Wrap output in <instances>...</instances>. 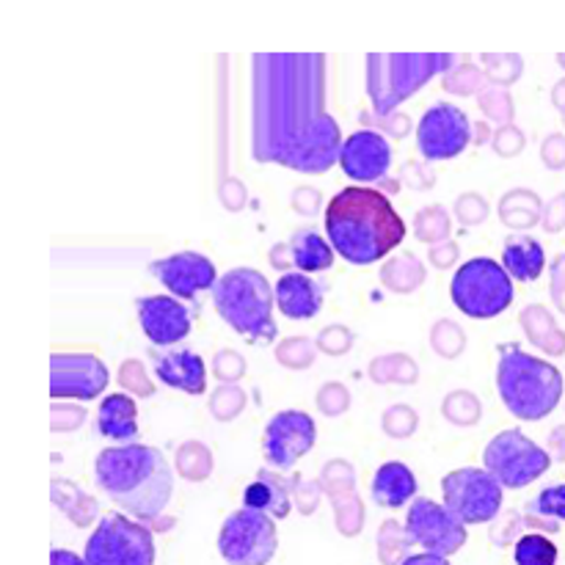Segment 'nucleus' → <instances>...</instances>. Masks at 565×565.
<instances>
[{
  "instance_id": "obj_23",
  "label": "nucleus",
  "mask_w": 565,
  "mask_h": 565,
  "mask_svg": "<svg viewBox=\"0 0 565 565\" xmlns=\"http://www.w3.org/2000/svg\"><path fill=\"white\" fill-rule=\"evenodd\" d=\"M97 430L119 445H136L138 439V408L130 395H108L103 397V406L97 414Z\"/></svg>"
},
{
  "instance_id": "obj_8",
  "label": "nucleus",
  "mask_w": 565,
  "mask_h": 565,
  "mask_svg": "<svg viewBox=\"0 0 565 565\" xmlns=\"http://www.w3.org/2000/svg\"><path fill=\"white\" fill-rule=\"evenodd\" d=\"M486 472L502 489H527L535 480L544 478L552 467V456L541 445H535L522 430L511 428L497 434L483 450Z\"/></svg>"
},
{
  "instance_id": "obj_32",
  "label": "nucleus",
  "mask_w": 565,
  "mask_h": 565,
  "mask_svg": "<svg viewBox=\"0 0 565 565\" xmlns=\"http://www.w3.org/2000/svg\"><path fill=\"white\" fill-rule=\"evenodd\" d=\"M445 417L450 419L452 425H475L480 419V401L469 392H452V395L445 397V406H441Z\"/></svg>"
},
{
  "instance_id": "obj_24",
  "label": "nucleus",
  "mask_w": 565,
  "mask_h": 565,
  "mask_svg": "<svg viewBox=\"0 0 565 565\" xmlns=\"http://www.w3.org/2000/svg\"><path fill=\"white\" fill-rule=\"evenodd\" d=\"M502 268L516 281L541 279L546 268L544 246L530 235H511L502 246Z\"/></svg>"
},
{
  "instance_id": "obj_30",
  "label": "nucleus",
  "mask_w": 565,
  "mask_h": 565,
  "mask_svg": "<svg viewBox=\"0 0 565 565\" xmlns=\"http://www.w3.org/2000/svg\"><path fill=\"white\" fill-rule=\"evenodd\" d=\"M516 565H557V546L546 535L527 533L513 544Z\"/></svg>"
},
{
  "instance_id": "obj_38",
  "label": "nucleus",
  "mask_w": 565,
  "mask_h": 565,
  "mask_svg": "<svg viewBox=\"0 0 565 565\" xmlns=\"http://www.w3.org/2000/svg\"><path fill=\"white\" fill-rule=\"evenodd\" d=\"M243 403H246V397H243L241 390H235V386H221L218 395L210 401V408L215 412V417L221 419H232L241 414Z\"/></svg>"
},
{
  "instance_id": "obj_39",
  "label": "nucleus",
  "mask_w": 565,
  "mask_h": 565,
  "mask_svg": "<svg viewBox=\"0 0 565 565\" xmlns=\"http://www.w3.org/2000/svg\"><path fill=\"white\" fill-rule=\"evenodd\" d=\"M489 75L494 83H513L516 75L522 72V61L519 55H483Z\"/></svg>"
},
{
  "instance_id": "obj_2",
  "label": "nucleus",
  "mask_w": 565,
  "mask_h": 565,
  "mask_svg": "<svg viewBox=\"0 0 565 565\" xmlns=\"http://www.w3.org/2000/svg\"><path fill=\"white\" fill-rule=\"evenodd\" d=\"M326 235L345 263L373 265L390 257L406 237V224L392 207L390 196L364 185L337 193L326 207Z\"/></svg>"
},
{
  "instance_id": "obj_44",
  "label": "nucleus",
  "mask_w": 565,
  "mask_h": 565,
  "mask_svg": "<svg viewBox=\"0 0 565 565\" xmlns=\"http://www.w3.org/2000/svg\"><path fill=\"white\" fill-rule=\"evenodd\" d=\"M522 147H524V136L516 130V127L505 125L500 132H497L494 149L500 154H516Z\"/></svg>"
},
{
  "instance_id": "obj_37",
  "label": "nucleus",
  "mask_w": 565,
  "mask_h": 565,
  "mask_svg": "<svg viewBox=\"0 0 565 565\" xmlns=\"http://www.w3.org/2000/svg\"><path fill=\"white\" fill-rule=\"evenodd\" d=\"M353 345V331L345 326H329V329L320 331L318 348L329 356H342V353L351 351Z\"/></svg>"
},
{
  "instance_id": "obj_31",
  "label": "nucleus",
  "mask_w": 565,
  "mask_h": 565,
  "mask_svg": "<svg viewBox=\"0 0 565 565\" xmlns=\"http://www.w3.org/2000/svg\"><path fill=\"white\" fill-rule=\"evenodd\" d=\"M430 345L439 356L456 359L463 353V345H467V337H463L461 326H456L452 320H439L430 331Z\"/></svg>"
},
{
  "instance_id": "obj_16",
  "label": "nucleus",
  "mask_w": 565,
  "mask_h": 565,
  "mask_svg": "<svg viewBox=\"0 0 565 565\" xmlns=\"http://www.w3.org/2000/svg\"><path fill=\"white\" fill-rule=\"evenodd\" d=\"M149 274L169 290V296L182 298V301H196L204 290H213L215 281L221 279L215 265L196 252H180L154 259L149 265Z\"/></svg>"
},
{
  "instance_id": "obj_29",
  "label": "nucleus",
  "mask_w": 565,
  "mask_h": 565,
  "mask_svg": "<svg viewBox=\"0 0 565 565\" xmlns=\"http://www.w3.org/2000/svg\"><path fill=\"white\" fill-rule=\"evenodd\" d=\"M370 379L379 384H414L419 379V370L414 359L392 353V356H379L370 364Z\"/></svg>"
},
{
  "instance_id": "obj_21",
  "label": "nucleus",
  "mask_w": 565,
  "mask_h": 565,
  "mask_svg": "<svg viewBox=\"0 0 565 565\" xmlns=\"http://www.w3.org/2000/svg\"><path fill=\"white\" fill-rule=\"evenodd\" d=\"M292 489H296V480L281 478L276 469H263L257 480L243 491V508L268 513L270 519H285L292 508Z\"/></svg>"
},
{
  "instance_id": "obj_18",
  "label": "nucleus",
  "mask_w": 565,
  "mask_h": 565,
  "mask_svg": "<svg viewBox=\"0 0 565 565\" xmlns=\"http://www.w3.org/2000/svg\"><path fill=\"white\" fill-rule=\"evenodd\" d=\"M340 166L345 177L356 182H379L392 169V147L381 132L359 130L345 138L340 152Z\"/></svg>"
},
{
  "instance_id": "obj_6",
  "label": "nucleus",
  "mask_w": 565,
  "mask_h": 565,
  "mask_svg": "<svg viewBox=\"0 0 565 565\" xmlns=\"http://www.w3.org/2000/svg\"><path fill=\"white\" fill-rule=\"evenodd\" d=\"M456 66L452 53H370L367 55V94L375 116L390 119L397 105L436 75Z\"/></svg>"
},
{
  "instance_id": "obj_40",
  "label": "nucleus",
  "mask_w": 565,
  "mask_h": 565,
  "mask_svg": "<svg viewBox=\"0 0 565 565\" xmlns=\"http://www.w3.org/2000/svg\"><path fill=\"white\" fill-rule=\"evenodd\" d=\"M480 72L475 66H458L456 72H450L445 81L447 92H456V94H475L480 88Z\"/></svg>"
},
{
  "instance_id": "obj_12",
  "label": "nucleus",
  "mask_w": 565,
  "mask_h": 565,
  "mask_svg": "<svg viewBox=\"0 0 565 565\" xmlns=\"http://www.w3.org/2000/svg\"><path fill=\"white\" fill-rule=\"evenodd\" d=\"M403 530H406L412 544L423 546L425 552L439 557L456 555L467 544V524L458 522L445 505L434 500H414Z\"/></svg>"
},
{
  "instance_id": "obj_42",
  "label": "nucleus",
  "mask_w": 565,
  "mask_h": 565,
  "mask_svg": "<svg viewBox=\"0 0 565 565\" xmlns=\"http://www.w3.org/2000/svg\"><path fill=\"white\" fill-rule=\"evenodd\" d=\"M121 386H130L132 392H136V395H141V397H147V395H152V384H149V379H143V367L138 362H127L125 367H121Z\"/></svg>"
},
{
  "instance_id": "obj_41",
  "label": "nucleus",
  "mask_w": 565,
  "mask_h": 565,
  "mask_svg": "<svg viewBox=\"0 0 565 565\" xmlns=\"http://www.w3.org/2000/svg\"><path fill=\"white\" fill-rule=\"evenodd\" d=\"M480 99H483L480 105H483V110L491 116V119L511 121L513 108H511V99H508L505 92H500V88H491V92H486Z\"/></svg>"
},
{
  "instance_id": "obj_33",
  "label": "nucleus",
  "mask_w": 565,
  "mask_h": 565,
  "mask_svg": "<svg viewBox=\"0 0 565 565\" xmlns=\"http://www.w3.org/2000/svg\"><path fill=\"white\" fill-rule=\"evenodd\" d=\"M276 359L290 370H307L315 362V345L307 337H290L276 348Z\"/></svg>"
},
{
  "instance_id": "obj_43",
  "label": "nucleus",
  "mask_w": 565,
  "mask_h": 565,
  "mask_svg": "<svg viewBox=\"0 0 565 565\" xmlns=\"http://www.w3.org/2000/svg\"><path fill=\"white\" fill-rule=\"evenodd\" d=\"M456 213H458V218L463 221V224L472 226V224H480V221H486V213H489V207H486L483 199L475 196V193H469V196H463L461 202H458Z\"/></svg>"
},
{
  "instance_id": "obj_13",
  "label": "nucleus",
  "mask_w": 565,
  "mask_h": 565,
  "mask_svg": "<svg viewBox=\"0 0 565 565\" xmlns=\"http://www.w3.org/2000/svg\"><path fill=\"white\" fill-rule=\"evenodd\" d=\"M469 141H472V125L467 114L452 103L430 105L417 125V147L430 163L458 158Z\"/></svg>"
},
{
  "instance_id": "obj_34",
  "label": "nucleus",
  "mask_w": 565,
  "mask_h": 565,
  "mask_svg": "<svg viewBox=\"0 0 565 565\" xmlns=\"http://www.w3.org/2000/svg\"><path fill=\"white\" fill-rule=\"evenodd\" d=\"M450 235V218L441 207H425L417 218V237L425 243H434L439 246L441 241H447Z\"/></svg>"
},
{
  "instance_id": "obj_20",
  "label": "nucleus",
  "mask_w": 565,
  "mask_h": 565,
  "mask_svg": "<svg viewBox=\"0 0 565 565\" xmlns=\"http://www.w3.org/2000/svg\"><path fill=\"white\" fill-rule=\"evenodd\" d=\"M274 298L279 312L290 320H312L323 309V287L301 270L281 276L274 287Z\"/></svg>"
},
{
  "instance_id": "obj_1",
  "label": "nucleus",
  "mask_w": 565,
  "mask_h": 565,
  "mask_svg": "<svg viewBox=\"0 0 565 565\" xmlns=\"http://www.w3.org/2000/svg\"><path fill=\"white\" fill-rule=\"evenodd\" d=\"M252 75V158L326 174L345 143L326 110V55L259 53Z\"/></svg>"
},
{
  "instance_id": "obj_4",
  "label": "nucleus",
  "mask_w": 565,
  "mask_h": 565,
  "mask_svg": "<svg viewBox=\"0 0 565 565\" xmlns=\"http://www.w3.org/2000/svg\"><path fill=\"white\" fill-rule=\"evenodd\" d=\"M497 392L513 417L522 423H541L561 406L565 381L555 364L508 342L500 345Z\"/></svg>"
},
{
  "instance_id": "obj_47",
  "label": "nucleus",
  "mask_w": 565,
  "mask_h": 565,
  "mask_svg": "<svg viewBox=\"0 0 565 565\" xmlns=\"http://www.w3.org/2000/svg\"><path fill=\"white\" fill-rule=\"evenodd\" d=\"M541 154H544V160L552 166V169H561V166L565 163V138L552 136L550 141H546L544 152Z\"/></svg>"
},
{
  "instance_id": "obj_28",
  "label": "nucleus",
  "mask_w": 565,
  "mask_h": 565,
  "mask_svg": "<svg viewBox=\"0 0 565 565\" xmlns=\"http://www.w3.org/2000/svg\"><path fill=\"white\" fill-rule=\"evenodd\" d=\"M527 524H550V530L561 527L565 522V483L546 486L539 497L527 505Z\"/></svg>"
},
{
  "instance_id": "obj_25",
  "label": "nucleus",
  "mask_w": 565,
  "mask_h": 565,
  "mask_svg": "<svg viewBox=\"0 0 565 565\" xmlns=\"http://www.w3.org/2000/svg\"><path fill=\"white\" fill-rule=\"evenodd\" d=\"M290 248V259L296 265V270L301 274H320V270H329L334 265V248L326 241L323 235H318L315 230H298L296 235L287 243Z\"/></svg>"
},
{
  "instance_id": "obj_26",
  "label": "nucleus",
  "mask_w": 565,
  "mask_h": 565,
  "mask_svg": "<svg viewBox=\"0 0 565 565\" xmlns=\"http://www.w3.org/2000/svg\"><path fill=\"white\" fill-rule=\"evenodd\" d=\"M522 326L527 331L530 340L539 348H544L550 356H561L565 353V334L555 326V318L546 312L544 307H530L527 312L522 315Z\"/></svg>"
},
{
  "instance_id": "obj_14",
  "label": "nucleus",
  "mask_w": 565,
  "mask_h": 565,
  "mask_svg": "<svg viewBox=\"0 0 565 565\" xmlns=\"http://www.w3.org/2000/svg\"><path fill=\"white\" fill-rule=\"evenodd\" d=\"M315 439H318V425L309 414L296 412V408L274 414L263 434V456L268 469L290 472L312 450Z\"/></svg>"
},
{
  "instance_id": "obj_22",
  "label": "nucleus",
  "mask_w": 565,
  "mask_h": 565,
  "mask_svg": "<svg viewBox=\"0 0 565 565\" xmlns=\"http://www.w3.org/2000/svg\"><path fill=\"white\" fill-rule=\"evenodd\" d=\"M370 494H373L375 505L397 511V508L408 505V502L414 500V494H417V478H414V472L406 463L386 461L384 467L375 472Z\"/></svg>"
},
{
  "instance_id": "obj_51",
  "label": "nucleus",
  "mask_w": 565,
  "mask_h": 565,
  "mask_svg": "<svg viewBox=\"0 0 565 565\" xmlns=\"http://www.w3.org/2000/svg\"><path fill=\"white\" fill-rule=\"evenodd\" d=\"M552 450L557 452L561 461H565V428H557L555 434H552Z\"/></svg>"
},
{
  "instance_id": "obj_17",
  "label": "nucleus",
  "mask_w": 565,
  "mask_h": 565,
  "mask_svg": "<svg viewBox=\"0 0 565 565\" xmlns=\"http://www.w3.org/2000/svg\"><path fill=\"white\" fill-rule=\"evenodd\" d=\"M138 323L141 331L147 334V340L158 348L177 345V342L185 340L193 329V315L191 309L182 301L171 296H149L138 298Z\"/></svg>"
},
{
  "instance_id": "obj_11",
  "label": "nucleus",
  "mask_w": 565,
  "mask_h": 565,
  "mask_svg": "<svg viewBox=\"0 0 565 565\" xmlns=\"http://www.w3.org/2000/svg\"><path fill=\"white\" fill-rule=\"evenodd\" d=\"M276 550H279V535L268 513L241 508L221 524L218 552L230 565H268Z\"/></svg>"
},
{
  "instance_id": "obj_10",
  "label": "nucleus",
  "mask_w": 565,
  "mask_h": 565,
  "mask_svg": "<svg viewBox=\"0 0 565 565\" xmlns=\"http://www.w3.org/2000/svg\"><path fill=\"white\" fill-rule=\"evenodd\" d=\"M441 505L463 524H489L500 516L505 489L486 469L461 467L452 469L441 480Z\"/></svg>"
},
{
  "instance_id": "obj_19",
  "label": "nucleus",
  "mask_w": 565,
  "mask_h": 565,
  "mask_svg": "<svg viewBox=\"0 0 565 565\" xmlns=\"http://www.w3.org/2000/svg\"><path fill=\"white\" fill-rule=\"evenodd\" d=\"M154 375L163 381L171 390H180L185 395H204L207 390V367L199 353L188 351V348H177V351L152 353Z\"/></svg>"
},
{
  "instance_id": "obj_9",
  "label": "nucleus",
  "mask_w": 565,
  "mask_h": 565,
  "mask_svg": "<svg viewBox=\"0 0 565 565\" xmlns=\"http://www.w3.org/2000/svg\"><path fill=\"white\" fill-rule=\"evenodd\" d=\"M86 565H154V539L125 513H105L83 552Z\"/></svg>"
},
{
  "instance_id": "obj_27",
  "label": "nucleus",
  "mask_w": 565,
  "mask_h": 565,
  "mask_svg": "<svg viewBox=\"0 0 565 565\" xmlns=\"http://www.w3.org/2000/svg\"><path fill=\"white\" fill-rule=\"evenodd\" d=\"M381 279L395 292H414L425 281V268L414 254H401L392 257L381 270Z\"/></svg>"
},
{
  "instance_id": "obj_46",
  "label": "nucleus",
  "mask_w": 565,
  "mask_h": 565,
  "mask_svg": "<svg viewBox=\"0 0 565 565\" xmlns=\"http://www.w3.org/2000/svg\"><path fill=\"white\" fill-rule=\"evenodd\" d=\"M318 202H320V196H318V191H315V188H298L296 196H292V207H296L298 213H303V215L318 213Z\"/></svg>"
},
{
  "instance_id": "obj_15",
  "label": "nucleus",
  "mask_w": 565,
  "mask_h": 565,
  "mask_svg": "<svg viewBox=\"0 0 565 565\" xmlns=\"http://www.w3.org/2000/svg\"><path fill=\"white\" fill-rule=\"evenodd\" d=\"M108 386V367L94 353H53L50 359V395L94 401Z\"/></svg>"
},
{
  "instance_id": "obj_45",
  "label": "nucleus",
  "mask_w": 565,
  "mask_h": 565,
  "mask_svg": "<svg viewBox=\"0 0 565 565\" xmlns=\"http://www.w3.org/2000/svg\"><path fill=\"white\" fill-rule=\"evenodd\" d=\"M552 298H555V307L565 315V254L552 265Z\"/></svg>"
},
{
  "instance_id": "obj_35",
  "label": "nucleus",
  "mask_w": 565,
  "mask_h": 565,
  "mask_svg": "<svg viewBox=\"0 0 565 565\" xmlns=\"http://www.w3.org/2000/svg\"><path fill=\"white\" fill-rule=\"evenodd\" d=\"M417 412L408 406H392L390 412L384 414V430L392 436V439H406V436H414L417 430Z\"/></svg>"
},
{
  "instance_id": "obj_50",
  "label": "nucleus",
  "mask_w": 565,
  "mask_h": 565,
  "mask_svg": "<svg viewBox=\"0 0 565 565\" xmlns=\"http://www.w3.org/2000/svg\"><path fill=\"white\" fill-rule=\"evenodd\" d=\"M50 565H86V561H81V557L70 550H53L50 552Z\"/></svg>"
},
{
  "instance_id": "obj_48",
  "label": "nucleus",
  "mask_w": 565,
  "mask_h": 565,
  "mask_svg": "<svg viewBox=\"0 0 565 565\" xmlns=\"http://www.w3.org/2000/svg\"><path fill=\"white\" fill-rule=\"evenodd\" d=\"M458 257V246L456 243H441V246L430 248V259H434L436 268H450Z\"/></svg>"
},
{
  "instance_id": "obj_3",
  "label": "nucleus",
  "mask_w": 565,
  "mask_h": 565,
  "mask_svg": "<svg viewBox=\"0 0 565 565\" xmlns=\"http://www.w3.org/2000/svg\"><path fill=\"white\" fill-rule=\"evenodd\" d=\"M103 494L138 522H154L174 494V472L158 447H108L94 461Z\"/></svg>"
},
{
  "instance_id": "obj_36",
  "label": "nucleus",
  "mask_w": 565,
  "mask_h": 565,
  "mask_svg": "<svg viewBox=\"0 0 565 565\" xmlns=\"http://www.w3.org/2000/svg\"><path fill=\"white\" fill-rule=\"evenodd\" d=\"M348 406H351V395L342 384H326L318 392V408L326 417H340L348 412Z\"/></svg>"
},
{
  "instance_id": "obj_52",
  "label": "nucleus",
  "mask_w": 565,
  "mask_h": 565,
  "mask_svg": "<svg viewBox=\"0 0 565 565\" xmlns=\"http://www.w3.org/2000/svg\"><path fill=\"white\" fill-rule=\"evenodd\" d=\"M561 64H563V66H565V55H561Z\"/></svg>"
},
{
  "instance_id": "obj_5",
  "label": "nucleus",
  "mask_w": 565,
  "mask_h": 565,
  "mask_svg": "<svg viewBox=\"0 0 565 565\" xmlns=\"http://www.w3.org/2000/svg\"><path fill=\"white\" fill-rule=\"evenodd\" d=\"M213 307L235 334L252 345H274L276 298L268 279L254 268H232L215 281Z\"/></svg>"
},
{
  "instance_id": "obj_7",
  "label": "nucleus",
  "mask_w": 565,
  "mask_h": 565,
  "mask_svg": "<svg viewBox=\"0 0 565 565\" xmlns=\"http://www.w3.org/2000/svg\"><path fill=\"white\" fill-rule=\"evenodd\" d=\"M450 298L467 318H500L513 303V279L497 259L475 257L452 276Z\"/></svg>"
},
{
  "instance_id": "obj_49",
  "label": "nucleus",
  "mask_w": 565,
  "mask_h": 565,
  "mask_svg": "<svg viewBox=\"0 0 565 565\" xmlns=\"http://www.w3.org/2000/svg\"><path fill=\"white\" fill-rule=\"evenodd\" d=\"M401 565H450V561L439 555H430V552H419V555H406V561Z\"/></svg>"
}]
</instances>
